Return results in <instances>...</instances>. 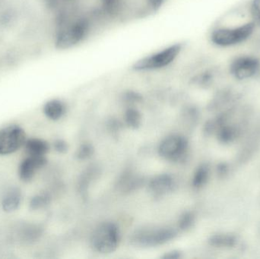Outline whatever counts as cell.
<instances>
[{
  "label": "cell",
  "instance_id": "20",
  "mask_svg": "<svg viewBox=\"0 0 260 259\" xmlns=\"http://www.w3.org/2000/svg\"><path fill=\"white\" fill-rule=\"evenodd\" d=\"M94 149L91 144L85 143L81 144L76 153V158L80 161L89 159L94 155Z\"/></svg>",
  "mask_w": 260,
  "mask_h": 259
},
{
  "label": "cell",
  "instance_id": "25",
  "mask_svg": "<svg viewBox=\"0 0 260 259\" xmlns=\"http://www.w3.org/2000/svg\"><path fill=\"white\" fill-rule=\"evenodd\" d=\"M182 257H183V255L180 251L172 250L165 253L161 258L164 259H179L181 258Z\"/></svg>",
  "mask_w": 260,
  "mask_h": 259
},
{
  "label": "cell",
  "instance_id": "24",
  "mask_svg": "<svg viewBox=\"0 0 260 259\" xmlns=\"http://www.w3.org/2000/svg\"><path fill=\"white\" fill-rule=\"evenodd\" d=\"M217 174L220 178H224L229 175L230 168L227 163L221 162L216 167Z\"/></svg>",
  "mask_w": 260,
  "mask_h": 259
},
{
  "label": "cell",
  "instance_id": "5",
  "mask_svg": "<svg viewBox=\"0 0 260 259\" xmlns=\"http://www.w3.org/2000/svg\"><path fill=\"white\" fill-rule=\"evenodd\" d=\"M25 131L17 124L0 129V156H8L24 147L27 141Z\"/></svg>",
  "mask_w": 260,
  "mask_h": 259
},
{
  "label": "cell",
  "instance_id": "21",
  "mask_svg": "<svg viewBox=\"0 0 260 259\" xmlns=\"http://www.w3.org/2000/svg\"><path fill=\"white\" fill-rule=\"evenodd\" d=\"M249 15L256 26L260 27V0H252L250 2Z\"/></svg>",
  "mask_w": 260,
  "mask_h": 259
},
{
  "label": "cell",
  "instance_id": "7",
  "mask_svg": "<svg viewBox=\"0 0 260 259\" xmlns=\"http://www.w3.org/2000/svg\"><path fill=\"white\" fill-rule=\"evenodd\" d=\"M189 142L184 136L171 135L160 141L158 154L166 161L176 162L180 161L186 154Z\"/></svg>",
  "mask_w": 260,
  "mask_h": 259
},
{
  "label": "cell",
  "instance_id": "3",
  "mask_svg": "<svg viewBox=\"0 0 260 259\" xmlns=\"http://www.w3.org/2000/svg\"><path fill=\"white\" fill-rule=\"evenodd\" d=\"M121 234L120 229L113 222L100 224L93 231L91 246L96 252L110 254L115 252L120 245Z\"/></svg>",
  "mask_w": 260,
  "mask_h": 259
},
{
  "label": "cell",
  "instance_id": "23",
  "mask_svg": "<svg viewBox=\"0 0 260 259\" xmlns=\"http://www.w3.org/2000/svg\"><path fill=\"white\" fill-rule=\"evenodd\" d=\"M53 149L59 154H65L68 152L69 145L64 140L58 139L53 142Z\"/></svg>",
  "mask_w": 260,
  "mask_h": 259
},
{
  "label": "cell",
  "instance_id": "6",
  "mask_svg": "<svg viewBox=\"0 0 260 259\" xmlns=\"http://www.w3.org/2000/svg\"><path fill=\"white\" fill-rule=\"evenodd\" d=\"M229 71L238 81L253 79L260 72V59L251 55L237 56L231 61Z\"/></svg>",
  "mask_w": 260,
  "mask_h": 259
},
{
  "label": "cell",
  "instance_id": "27",
  "mask_svg": "<svg viewBox=\"0 0 260 259\" xmlns=\"http://www.w3.org/2000/svg\"><path fill=\"white\" fill-rule=\"evenodd\" d=\"M105 2H107V3H111V2H114L115 1V0H105Z\"/></svg>",
  "mask_w": 260,
  "mask_h": 259
},
{
  "label": "cell",
  "instance_id": "12",
  "mask_svg": "<svg viewBox=\"0 0 260 259\" xmlns=\"http://www.w3.org/2000/svg\"><path fill=\"white\" fill-rule=\"evenodd\" d=\"M238 95L232 89L225 88L218 91V94L215 96L213 100L209 104V109L212 112L224 110L225 107H231L233 106L232 103L238 100Z\"/></svg>",
  "mask_w": 260,
  "mask_h": 259
},
{
  "label": "cell",
  "instance_id": "17",
  "mask_svg": "<svg viewBox=\"0 0 260 259\" xmlns=\"http://www.w3.org/2000/svg\"><path fill=\"white\" fill-rule=\"evenodd\" d=\"M210 176V167L209 164H202L197 167L192 178V187L197 190L203 188L207 184Z\"/></svg>",
  "mask_w": 260,
  "mask_h": 259
},
{
  "label": "cell",
  "instance_id": "13",
  "mask_svg": "<svg viewBox=\"0 0 260 259\" xmlns=\"http://www.w3.org/2000/svg\"><path fill=\"white\" fill-rule=\"evenodd\" d=\"M50 149V144L47 141L38 138L27 139L24 145L27 156L46 157Z\"/></svg>",
  "mask_w": 260,
  "mask_h": 259
},
{
  "label": "cell",
  "instance_id": "15",
  "mask_svg": "<svg viewBox=\"0 0 260 259\" xmlns=\"http://www.w3.org/2000/svg\"><path fill=\"white\" fill-rule=\"evenodd\" d=\"M22 200V195L19 189H11L3 199L2 207L6 212H13L18 209Z\"/></svg>",
  "mask_w": 260,
  "mask_h": 259
},
{
  "label": "cell",
  "instance_id": "9",
  "mask_svg": "<svg viewBox=\"0 0 260 259\" xmlns=\"http://www.w3.org/2000/svg\"><path fill=\"white\" fill-rule=\"evenodd\" d=\"M46 157L27 156L20 163L18 167L19 179L24 182L33 180L37 173L47 164Z\"/></svg>",
  "mask_w": 260,
  "mask_h": 259
},
{
  "label": "cell",
  "instance_id": "18",
  "mask_svg": "<svg viewBox=\"0 0 260 259\" xmlns=\"http://www.w3.org/2000/svg\"><path fill=\"white\" fill-rule=\"evenodd\" d=\"M124 121L128 127L137 129L142 123V114L138 109L129 108L125 112Z\"/></svg>",
  "mask_w": 260,
  "mask_h": 259
},
{
  "label": "cell",
  "instance_id": "2",
  "mask_svg": "<svg viewBox=\"0 0 260 259\" xmlns=\"http://www.w3.org/2000/svg\"><path fill=\"white\" fill-rule=\"evenodd\" d=\"M182 50L183 45L180 43L171 44L138 59L134 62L132 68L134 71L143 72L167 68L177 60Z\"/></svg>",
  "mask_w": 260,
  "mask_h": 259
},
{
  "label": "cell",
  "instance_id": "11",
  "mask_svg": "<svg viewBox=\"0 0 260 259\" xmlns=\"http://www.w3.org/2000/svg\"><path fill=\"white\" fill-rule=\"evenodd\" d=\"M175 187L174 178L171 175L164 173L154 176L148 184L150 192L155 197H160L171 193Z\"/></svg>",
  "mask_w": 260,
  "mask_h": 259
},
{
  "label": "cell",
  "instance_id": "4",
  "mask_svg": "<svg viewBox=\"0 0 260 259\" xmlns=\"http://www.w3.org/2000/svg\"><path fill=\"white\" fill-rule=\"evenodd\" d=\"M177 235V231L173 228L143 229L136 231L132 237L131 241L134 246L139 247H156L169 243L174 240Z\"/></svg>",
  "mask_w": 260,
  "mask_h": 259
},
{
  "label": "cell",
  "instance_id": "19",
  "mask_svg": "<svg viewBox=\"0 0 260 259\" xmlns=\"http://www.w3.org/2000/svg\"><path fill=\"white\" fill-rule=\"evenodd\" d=\"M195 221V214L192 211H186L179 219L178 228L183 231H188L193 227Z\"/></svg>",
  "mask_w": 260,
  "mask_h": 259
},
{
  "label": "cell",
  "instance_id": "26",
  "mask_svg": "<svg viewBox=\"0 0 260 259\" xmlns=\"http://www.w3.org/2000/svg\"><path fill=\"white\" fill-rule=\"evenodd\" d=\"M165 0H148L150 7L154 9H158L162 6Z\"/></svg>",
  "mask_w": 260,
  "mask_h": 259
},
{
  "label": "cell",
  "instance_id": "14",
  "mask_svg": "<svg viewBox=\"0 0 260 259\" xmlns=\"http://www.w3.org/2000/svg\"><path fill=\"white\" fill-rule=\"evenodd\" d=\"M65 104L58 99L49 100L44 104L43 112L49 120L57 121L62 118L66 114Z\"/></svg>",
  "mask_w": 260,
  "mask_h": 259
},
{
  "label": "cell",
  "instance_id": "22",
  "mask_svg": "<svg viewBox=\"0 0 260 259\" xmlns=\"http://www.w3.org/2000/svg\"><path fill=\"white\" fill-rule=\"evenodd\" d=\"M50 202V198L47 195H41V196H37L31 200L32 208L35 210L40 209V208H44L46 205H48Z\"/></svg>",
  "mask_w": 260,
  "mask_h": 259
},
{
  "label": "cell",
  "instance_id": "10",
  "mask_svg": "<svg viewBox=\"0 0 260 259\" xmlns=\"http://www.w3.org/2000/svg\"><path fill=\"white\" fill-rule=\"evenodd\" d=\"M247 123H226L218 129L215 135L221 144H232L242 135L247 128Z\"/></svg>",
  "mask_w": 260,
  "mask_h": 259
},
{
  "label": "cell",
  "instance_id": "1",
  "mask_svg": "<svg viewBox=\"0 0 260 259\" xmlns=\"http://www.w3.org/2000/svg\"><path fill=\"white\" fill-rule=\"evenodd\" d=\"M257 26L253 20L235 26H218L211 32L209 39L215 47L229 48L244 44L253 34Z\"/></svg>",
  "mask_w": 260,
  "mask_h": 259
},
{
  "label": "cell",
  "instance_id": "16",
  "mask_svg": "<svg viewBox=\"0 0 260 259\" xmlns=\"http://www.w3.org/2000/svg\"><path fill=\"white\" fill-rule=\"evenodd\" d=\"M238 243V237L230 234H215L209 239V244L218 249H232Z\"/></svg>",
  "mask_w": 260,
  "mask_h": 259
},
{
  "label": "cell",
  "instance_id": "8",
  "mask_svg": "<svg viewBox=\"0 0 260 259\" xmlns=\"http://www.w3.org/2000/svg\"><path fill=\"white\" fill-rule=\"evenodd\" d=\"M87 24L82 21H76L67 30L59 33L56 40L59 48L67 49L76 45L83 40L86 35Z\"/></svg>",
  "mask_w": 260,
  "mask_h": 259
}]
</instances>
